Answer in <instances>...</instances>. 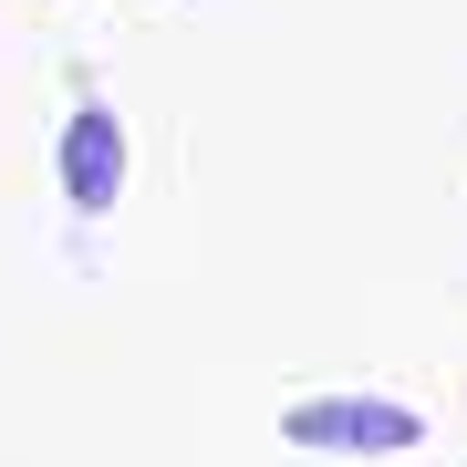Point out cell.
<instances>
[{
    "label": "cell",
    "mask_w": 467,
    "mask_h": 467,
    "mask_svg": "<svg viewBox=\"0 0 467 467\" xmlns=\"http://www.w3.org/2000/svg\"><path fill=\"white\" fill-rule=\"evenodd\" d=\"M63 187H73V208H84V218L115 208V187H125V125L104 115V104H84L73 135H63Z\"/></svg>",
    "instance_id": "cell-2"
},
{
    "label": "cell",
    "mask_w": 467,
    "mask_h": 467,
    "mask_svg": "<svg viewBox=\"0 0 467 467\" xmlns=\"http://www.w3.org/2000/svg\"><path fill=\"white\" fill-rule=\"evenodd\" d=\"M281 426L301 436V447H374V457H395V447L426 436L416 405H384V395H312V405H291Z\"/></svg>",
    "instance_id": "cell-1"
}]
</instances>
